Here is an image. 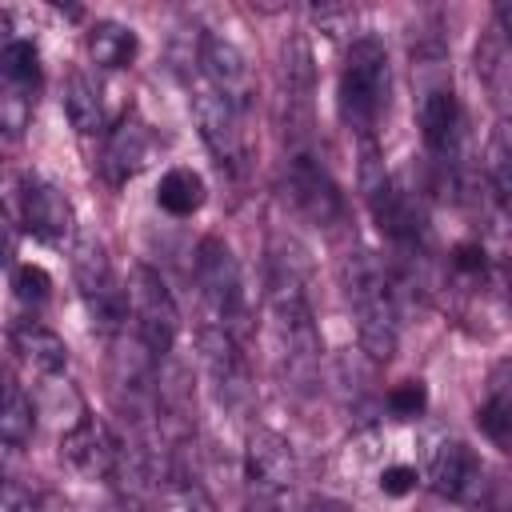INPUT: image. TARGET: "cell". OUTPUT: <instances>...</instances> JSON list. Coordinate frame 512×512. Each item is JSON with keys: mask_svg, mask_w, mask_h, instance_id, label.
I'll return each instance as SVG.
<instances>
[{"mask_svg": "<svg viewBox=\"0 0 512 512\" xmlns=\"http://www.w3.org/2000/svg\"><path fill=\"white\" fill-rule=\"evenodd\" d=\"M192 272H196V288H200L208 324L224 328L228 336H236L244 344L252 312H248V284H244V268H240L236 252L220 236H204L192 256Z\"/></svg>", "mask_w": 512, "mask_h": 512, "instance_id": "obj_3", "label": "cell"}, {"mask_svg": "<svg viewBox=\"0 0 512 512\" xmlns=\"http://www.w3.org/2000/svg\"><path fill=\"white\" fill-rule=\"evenodd\" d=\"M16 208H20V224L28 236H36L40 244H68L76 236V212L72 200L64 196L60 184L44 180V176H20V192H16Z\"/></svg>", "mask_w": 512, "mask_h": 512, "instance_id": "obj_7", "label": "cell"}, {"mask_svg": "<svg viewBox=\"0 0 512 512\" xmlns=\"http://www.w3.org/2000/svg\"><path fill=\"white\" fill-rule=\"evenodd\" d=\"M484 172H488V184H492L496 204H504L508 192H512V140H508V124H496L492 128L488 148H484Z\"/></svg>", "mask_w": 512, "mask_h": 512, "instance_id": "obj_25", "label": "cell"}, {"mask_svg": "<svg viewBox=\"0 0 512 512\" xmlns=\"http://www.w3.org/2000/svg\"><path fill=\"white\" fill-rule=\"evenodd\" d=\"M244 476L264 496L288 492L296 484V476H300L292 444L280 432H272V428H252L248 440H244Z\"/></svg>", "mask_w": 512, "mask_h": 512, "instance_id": "obj_13", "label": "cell"}, {"mask_svg": "<svg viewBox=\"0 0 512 512\" xmlns=\"http://www.w3.org/2000/svg\"><path fill=\"white\" fill-rule=\"evenodd\" d=\"M476 424H480V432H484L500 452H508V444H512V400H508V384H504V364H500L496 376H492L488 400L476 408Z\"/></svg>", "mask_w": 512, "mask_h": 512, "instance_id": "obj_23", "label": "cell"}, {"mask_svg": "<svg viewBox=\"0 0 512 512\" xmlns=\"http://www.w3.org/2000/svg\"><path fill=\"white\" fill-rule=\"evenodd\" d=\"M12 288L24 304H44L52 296V276L40 268V264H16L12 272Z\"/></svg>", "mask_w": 512, "mask_h": 512, "instance_id": "obj_27", "label": "cell"}, {"mask_svg": "<svg viewBox=\"0 0 512 512\" xmlns=\"http://www.w3.org/2000/svg\"><path fill=\"white\" fill-rule=\"evenodd\" d=\"M428 488L456 504H476L484 488V464L464 440H440L428 460Z\"/></svg>", "mask_w": 512, "mask_h": 512, "instance_id": "obj_14", "label": "cell"}, {"mask_svg": "<svg viewBox=\"0 0 512 512\" xmlns=\"http://www.w3.org/2000/svg\"><path fill=\"white\" fill-rule=\"evenodd\" d=\"M36 512H76L60 492H48V496H40V504H36Z\"/></svg>", "mask_w": 512, "mask_h": 512, "instance_id": "obj_33", "label": "cell"}, {"mask_svg": "<svg viewBox=\"0 0 512 512\" xmlns=\"http://www.w3.org/2000/svg\"><path fill=\"white\" fill-rule=\"evenodd\" d=\"M0 480H4V472H0Z\"/></svg>", "mask_w": 512, "mask_h": 512, "instance_id": "obj_37", "label": "cell"}, {"mask_svg": "<svg viewBox=\"0 0 512 512\" xmlns=\"http://www.w3.org/2000/svg\"><path fill=\"white\" fill-rule=\"evenodd\" d=\"M364 200H368V208H372L376 228H380L396 248H408V252H412V248L424 240V212H420L416 196H412L408 188H400L392 176H388L380 188H372Z\"/></svg>", "mask_w": 512, "mask_h": 512, "instance_id": "obj_15", "label": "cell"}, {"mask_svg": "<svg viewBox=\"0 0 512 512\" xmlns=\"http://www.w3.org/2000/svg\"><path fill=\"white\" fill-rule=\"evenodd\" d=\"M304 512H352L348 504H340V500H328V496H320V500H308V508Z\"/></svg>", "mask_w": 512, "mask_h": 512, "instance_id": "obj_34", "label": "cell"}, {"mask_svg": "<svg viewBox=\"0 0 512 512\" xmlns=\"http://www.w3.org/2000/svg\"><path fill=\"white\" fill-rule=\"evenodd\" d=\"M84 44H88L92 64L96 68H108V72L132 68V60L140 56V36L128 24H120V20H96L84 32Z\"/></svg>", "mask_w": 512, "mask_h": 512, "instance_id": "obj_20", "label": "cell"}, {"mask_svg": "<svg viewBox=\"0 0 512 512\" xmlns=\"http://www.w3.org/2000/svg\"><path fill=\"white\" fill-rule=\"evenodd\" d=\"M312 92H316L312 44H308L304 32H292L280 48V100H284V112H288L284 132L296 140V148L312 128Z\"/></svg>", "mask_w": 512, "mask_h": 512, "instance_id": "obj_9", "label": "cell"}, {"mask_svg": "<svg viewBox=\"0 0 512 512\" xmlns=\"http://www.w3.org/2000/svg\"><path fill=\"white\" fill-rule=\"evenodd\" d=\"M152 148H156V136L144 120L136 116H124L112 132H108V144H104V176L112 184H128L136 172L148 168L152 160Z\"/></svg>", "mask_w": 512, "mask_h": 512, "instance_id": "obj_18", "label": "cell"}, {"mask_svg": "<svg viewBox=\"0 0 512 512\" xmlns=\"http://www.w3.org/2000/svg\"><path fill=\"white\" fill-rule=\"evenodd\" d=\"M288 200L296 204L300 216H308L312 224H324V228L344 216V196H340L336 180L304 148L292 152V160H288Z\"/></svg>", "mask_w": 512, "mask_h": 512, "instance_id": "obj_12", "label": "cell"}, {"mask_svg": "<svg viewBox=\"0 0 512 512\" xmlns=\"http://www.w3.org/2000/svg\"><path fill=\"white\" fill-rule=\"evenodd\" d=\"M196 348H200V364H204V372H208V384H212L216 400L228 404V408H240V404L248 400V392H252L248 356H244L240 340L204 320V324L196 328Z\"/></svg>", "mask_w": 512, "mask_h": 512, "instance_id": "obj_8", "label": "cell"}, {"mask_svg": "<svg viewBox=\"0 0 512 512\" xmlns=\"http://www.w3.org/2000/svg\"><path fill=\"white\" fill-rule=\"evenodd\" d=\"M340 284H344L348 308L356 316L360 352H368V360H376V364H388L396 356V344H400L392 276L384 272V264L372 252L356 248L340 260Z\"/></svg>", "mask_w": 512, "mask_h": 512, "instance_id": "obj_1", "label": "cell"}, {"mask_svg": "<svg viewBox=\"0 0 512 512\" xmlns=\"http://www.w3.org/2000/svg\"><path fill=\"white\" fill-rule=\"evenodd\" d=\"M0 172H4V160H0Z\"/></svg>", "mask_w": 512, "mask_h": 512, "instance_id": "obj_36", "label": "cell"}, {"mask_svg": "<svg viewBox=\"0 0 512 512\" xmlns=\"http://www.w3.org/2000/svg\"><path fill=\"white\" fill-rule=\"evenodd\" d=\"M12 348H16V352L24 356V364H32L40 376H60V372L68 368V360H72L64 336L52 332V328H44V324H36V320L12 324Z\"/></svg>", "mask_w": 512, "mask_h": 512, "instance_id": "obj_19", "label": "cell"}, {"mask_svg": "<svg viewBox=\"0 0 512 512\" xmlns=\"http://www.w3.org/2000/svg\"><path fill=\"white\" fill-rule=\"evenodd\" d=\"M484 264H488V260H484V248H480L476 240H472V244H460V248L452 252V268L464 272V276H480Z\"/></svg>", "mask_w": 512, "mask_h": 512, "instance_id": "obj_31", "label": "cell"}, {"mask_svg": "<svg viewBox=\"0 0 512 512\" xmlns=\"http://www.w3.org/2000/svg\"><path fill=\"white\" fill-rule=\"evenodd\" d=\"M60 456L68 460V468H76L84 480H108L116 472L120 460V440L112 436V428L92 416L88 408L60 432Z\"/></svg>", "mask_w": 512, "mask_h": 512, "instance_id": "obj_11", "label": "cell"}, {"mask_svg": "<svg viewBox=\"0 0 512 512\" xmlns=\"http://www.w3.org/2000/svg\"><path fill=\"white\" fill-rule=\"evenodd\" d=\"M32 116V96H20V92H0V132L8 136H20L24 124Z\"/></svg>", "mask_w": 512, "mask_h": 512, "instance_id": "obj_28", "label": "cell"}, {"mask_svg": "<svg viewBox=\"0 0 512 512\" xmlns=\"http://www.w3.org/2000/svg\"><path fill=\"white\" fill-rule=\"evenodd\" d=\"M204 200H208V184H204V176H200L196 168L176 164V168H168V172L160 176V184H156V204H160V212H168V216H176V220L200 212Z\"/></svg>", "mask_w": 512, "mask_h": 512, "instance_id": "obj_21", "label": "cell"}, {"mask_svg": "<svg viewBox=\"0 0 512 512\" xmlns=\"http://www.w3.org/2000/svg\"><path fill=\"white\" fill-rule=\"evenodd\" d=\"M0 264H12V232L0 228Z\"/></svg>", "mask_w": 512, "mask_h": 512, "instance_id": "obj_35", "label": "cell"}, {"mask_svg": "<svg viewBox=\"0 0 512 512\" xmlns=\"http://www.w3.org/2000/svg\"><path fill=\"white\" fill-rule=\"evenodd\" d=\"M384 404L396 420H416L428 408V388H424V380H400V384L388 388Z\"/></svg>", "mask_w": 512, "mask_h": 512, "instance_id": "obj_26", "label": "cell"}, {"mask_svg": "<svg viewBox=\"0 0 512 512\" xmlns=\"http://www.w3.org/2000/svg\"><path fill=\"white\" fill-rule=\"evenodd\" d=\"M16 396H20V384H16V380L8 376V368L0 364V412H4V408H8Z\"/></svg>", "mask_w": 512, "mask_h": 512, "instance_id": "obj_32", "label": "cell"}, {"mask_svg": "<svg viewBox=\"0 0 512 512\" xmlns=\"http://www.w3.org/2000/svg\"><path fill=\"white\" fill-rule=\"evenodd\" d=\"M0 512H36V504H32V496H28V488L24 484H16V480H0Z\"/></svg>", "mask_w": 512, "mask_h": 512, "instance_id": "obj_30", "label": "cell"}, {"mask_svg": "<svg viewBox=\"0 0 512 512\" xmlns=\"http://www.w3.org/2000/svg\"><path fill=\"white\" fill-rule=\"evenodd\" d=\"M72 276H76V288H80V300H84L92 324L104 336H120L128 324V288L116 276L104 244L92 232H80L72 240Z\"/></svg>", "mask_w": 512, "mask_h": 512, "instance_id": "obj_4", "label": "cell"}, {"mask_svg": "<svg viewBox=\"0 0 512 512\" xmlns=\"http://www.w3.org/2000/svg\"><path fill=\"white\" fill-rule=\"evenodd\" d=\"M128 316L136 324V340L156 356L164 360L180 336V308L164 284V276L148 264H136L132 272V284H128Z\"/></svg>", "mask_w": 512, "mask_h": 512, "instance_id": "obj_5", "label": "cell"}, {"mask_svg": "<svg viewBox=\"0 0 512 512\" xmlns=\"http://www.w3.org/2000/svg\"><path fill=\"white\" fill-rule=\"evenodd\" d=\"M196 64H200V76L204 84L228 100L236 108V116H244L252 108V96H256V72H252V60L248 52L228 40V36H216V32H204L200 36V48H196Z\"/></svg>", "mask_w": 512, "mask_h": 512, "instance_id": "obj_6", "label": "cell"}, {"mask_svg": "<svg viewBox=\"0 0 512 512\" xmlns=\"http://www.w3.org/2000/svg\"><path fill=\"white\" fill-rule=\"evenodd\" d=\"M156 492H160V512H216V500L208 496V488L196 476H184L176 468L156 476Z\"/></svg>", "mask_w": 512, "mask_h": 512, "instance_id": "obj_24", "label": "cell"}, {"mask_svg": "<svg viewBox=\"0 0 512 512\" xmlns=\"http://www.w3.org/2000/svg\"><path fill=\"white\" fill-rule=\"evenodd\" d=\"M192 116H196V128H200V140L208 144L212 160L228 172V176H240L244 172V132H240V116L228 100H220L208 84H200L192 92Z\"/></svg>", "mask_w": 512, "mask_h": 512, "instance_id": "obj_10", "label": "cell"}, {"mask_svg": "<svg viewBox=\"0 0 512 512\" xmlns=\"http://www.w3.org/2000/svg\"><path fill=\"white\" fill-rule=\"evenodd\" d=\"M460 124L464 120H460L456 92L448 84L428 88L424 100H420V136H424V148L440 164H448V156H456V148H460Z\"/></svg>", "mask_w": 512, "mask_h": 512, "instance_id": "obj_17", "label": "cell"}, {"mask_svg": "<svg viewBox=\"0 0 512 512\" xmlns=\"http://www.w3.org/2000/svg\"><path fill=\"white\" fill-rule=\"evenodd\" d=\"M388 100H392V64H388L384 40L376 36L352 40L340 80H336V108H340L344 128L356 132L360 140H376Z\"/></svg>", "mask_w": 512, "mask_h": 512, "instance_id": "obj_2", "label": "cell"}, {"mask_svg": "<svg viewBox=\"0 0 512 512\" xmlns=\"http://www.w3.org/2000/svg\"><path fill=\"white\" fill-rule=\"evenodd\" d=\"M40 88V48L32 36L16 28L8 12H0V92L32 96Z\"/></svg>", "mask_w": 512, "mask_h": 512, "instance_id": "obj_16", "label": "cell"}, {"mask_svg": "<svg viewBox=\"0 0 512 512\" xmlns=\"http://www.w3.org/2000/svg\"><path fill=\"white\" fill-rule=\"evenodd\" d=\"M64 116L68 124L76 128V136H96L104 132V100H100V88L84 76V72H72L68 84H64Z\"/></svg>", "mask_w": 512, "mask_h": 512, "instance_id": "obj_22", "label": "cell"}, {"mask_svg": "<svg viewBox=\"0 0 512 512\" xmlns=\"http://www.w3.org/2000/svg\"><path fill=\"white\" fill-rule=\"evenodd\" d=\"M416 468L412 464H384L380 468V492L384 496H408L416 488Z\"/></svg>", "mask_w": 512, "mask_h": 512, "instance_id": "obj_29", "label": "cell"}]
</instances>
